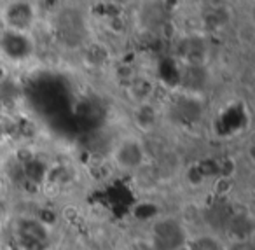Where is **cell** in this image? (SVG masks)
<instances>
[{
	"instance_id": "cell-3",
	"label": "cell",
	"mask_w": 255,
	"mask_h": 250,
	"mask_svg": "<svg viewBox=\"0 0 255 250\" xmlns=\"http://www.w3.org/2000/svg\"><path fill=\"white\" fill-rule=\"evenodd\" d=\"M135 121L143 131H149V130H152V128L156 126L157 114H156V110L152 109V105H150L149 102L138 105L136 114H135Z\"/></svg>"
},
{
	"instance_id": "cell-4",
	"label": "cell",
	"mask_w": 255,
	"mask_h": 250,
	"mask_svg": "<svg viewBox=\"0 0 255 250\" xmlns=\"http://www.w3.org/2000/svg\"><path fill=\"white\" fill-rule=\"evenodd\" d=\"M254 26L252 25H243L240 28V32H238V37H240V40H243V42H248L250 44L252 40H254Z\"/></svg>"
},
{
	"instance_id": "cell-1",
	"label": "cell",
	"mask_w": 255,
	"mask_h": 250,
	"mask_svg": "<svg viewBox=\"0 0 255 250\" xmlns=\"http://www.w3.org/2000/svg\"><path fill=\"white\" fill-rule=\"evenodd\" d=\"M114 161L124 172H131L143 165L145 161V151L143 145L136 138H124L114 149Z\"/></svg>"
},
{
	"instance_id": "cell-2",
	"label": "cell",
	"mask_w": 255,
	"mask_h": 250,
	"mask_svg": "<svg viewBox=\"0 0 255 250\" xmlns=\"http://www.w3.org/2000/svg\"><path fill=\"white\" fill-rule=\"evenodd\" d=\"M154 93V84L149 81V79H142V77H133V81L128 86V95L136 105H142V103H147L149 98Z\"/></svg>"
},
{
	"instance_id": "cell-6",
	"label": "cell",
	"mask_w": 255,
	"mask_h": 250,
	"mask_svg": "<svg viewBox=\"0 0 255 250\" xmlns=\"http://www.w3.org/2000/svg\"><path fill=\"white\" fill-rule=\"evenodd\" d=\"M109 28L114 30V32H117V28H121V32H123V30H124L123 19H121V18H112L109 21Z\"/></svg>"
},
{
	"instance_id": "cell-5",
	"label": "cell",
	"mask_w": 255,
	"mask_h": 250,
	"mask_svg": "<svg viewBox=\"0 0 255 250\" xmlns=\"http://www.w3.org/2000/svg\"><path fill=\"white\" fill-rule=\"evenodd\" d=\"M210 11H217V9L226 7V0H206Z\"/></svg>"
},
{
	"instance_id": "cell-7",
	"label": "cell",
	"mask_w": 255,
	"mask_h": 250,
	"mask_svg": "<svg viewBox=\"0 0 255 250\" xmlns=\"http://www.w3.org/2000/svg\"><path fill=\"white\" fill-rule=\"evenodd\" d=\"M4 77H5V70H4L2 67H0V81H2Z\"/></svg>"
}]
</instances>
